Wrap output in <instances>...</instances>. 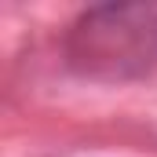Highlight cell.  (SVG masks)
Wrapping results in <instances>:
<instances>
[{
    "label": "cell",
    "instance_id": "1",
    "mask_svg": "<svg viewBox=\"0 0 157 157\" xmlns=\"http://www.w3.org/2000/svg\"><path fill=\"white\" fill-rule=\"evenodd\" d=\"M66 55L77 73L102 80L157 66V4H102L84 11L70 29Z\"/></svg>",
    "mask_w": 157,
    "mask_h": 157
}]
</instances>
